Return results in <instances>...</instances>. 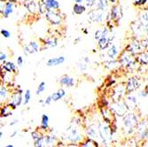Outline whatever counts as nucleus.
I'll list each match as a JSON object with an SVG mask.
<instances>
[{"mask_svg":"<svg viewBox=\"0 0 148 147\" xmlns=\"http://www.w3.org/2000/svg\"><path fill=\"white\" fill-rule=\"evenodd\" d=\"M45 45L47 47H54L57 45V41L56 40H47L45 42Z\"/></svg>","mask_w":148,"mask_h":147,"instance_id":"nucleus-20","label":"nucleus"},{"mask_svg":"<svg viewBox=\"0 0 148 147\" xmlns=\"http://www.w3.org/2000/svg\"><path fill=\"white\" fill-rule=\"evenodd\" d=\"M90 18L93 21L99 22L103 20V11H100L99 12L98 11H92L90 13Z\"/></svg>","mask_w":148,"mask_h":147,"instance_id":"nucleus-4","label":"nucleus"},{"mask_svg":"<svg viewBox=\"0 0 148 147\" xmlns=\"http://www.w3.org/2000/svg\"><path fill=\"white\" fill-rule=\"evenodd\" d=\"M145 93H146V94H148V86L146 87V90H145Z\"/></svg>","mask_w":148,"mask_h":147,"instance_id":"nucleus-34","label":"nucleus"},{"mask_svg":"<svg viewBox=\"0 0 148 147\" xmlns=\"http://www.w3.org/2000/svg\"><path fill=\"white\" fill-rule=\"evenodd\" d=\"M65 90H62V89H60V90H59L57 92H55V93H52V94L51 95V98H52V101H58V100H60V98H62L64 96H65Z\"/></svg>","mask_w":148,"mask_h":147,"instance_id":"nucleus-8","label":"nucleus"},{"mask_svg":"<svg viewBox=\"0 0 148 147\" xmlns=\"http://www.w3.org/2000/svg\"><path fill=\"white\" fill-rule=\"evenodd\" d=\"M117 53H118V51H117V48L114 45H112L110 47V49L108 50V51H107V54H108L110 59H114L117 55Z\"/></svg>","mask_w":148,"mask_h":147,"instance_id":"nucleus-13","label":"nucleus"},{"mask_svg":"<svg viewBox=\"0 0 148 147\" xmlns=\"http://www.w3.org/2000/svg\"><path fill=\"white\" fill-rule=\"evenodd\" d=\"M52 101V98H51V96L50 95L49 97H47V98L45 99V104H46V105H49V104H51V102Z\"/></svg>","mask_w":148,"mask_h":147,"instance_id":"nucleus-27","label":"nucleus"},{"mask_svg":"<svg viewBox=\"0 0 148 147\" xmlns=\"http://www.w3.org/2000/svg\"><path fill=\"white\" fill-rule=\"evenodd\" d=\"M138 86H139V83L137 81V79L136 78H130L128 82V84H127V90H128V91H133L136 89H138Z\"/></svg>","mask_w":148,"mask_h":147,"instance_id":"nucleus-5","label":"nucleus"},{"mask_svg":"<svg viewBox=\"0 0 148 147\" xmlns=\"http://www.w3.org/2000/svg\"><path fill=\"white\" fill-rule=\"evenodd\" d=\"M30 100V91L28 90H26L25 92V100H24V104L27 105Z\"/></svg>","mask_w":148,"mask_h":147,"instance_id":"nucleus-22","label":"nucleus"},{"mask_svg":"<svg viewBox=\"0 0 148 147\" xmlns=\"http://www.w3.org/2000/svg\"><path fill=\"white\" fill-rule=\"evenodd\" d=\"M147 2V0H134V5H143Z\"/></svg>","mask_w":148,"mask_h":147,"instance_id":"nucleus-23","label":"nucleus"},{"mask_svg":"<svg viewBox=\"0 0 148 147\" xmlns=\"http://www.w3.org/2000/svg\"><path fill=\"white\" fill-rule=\"evenodd\" d=\"M108 43H109V40L107 39L106 36H104L99 40V46L101 50H104L108 46Z\"/></svg>","mask_w":148,"mask_h":147,"instance_id":"nucleus-11","label":"nucleus"},{"mask_svg":"<svg viewBox=\"0 0 148 147\" xmlns=\"http://www.w3.org/2000/svg\"><path fill=\"white\" fill-rule=\"evenodd\" d=\"M86 64H87V63H84V62H83L82 64H80V65H79L80 69H81V70H84V69L86 68Z\"/></svg>","mask_w":148,"mask_h":147,"instance_id":"nucleus-28","label":"nucleus"},{"mask_svg":"<svg viewBox=\"0 0 148 147\" xmlns=\"http://www.w3.org/2000/svg\"><path fill=\"white\" fill-rule=\"evenodd\" d=\"M85 10H86L85 6L81 5L80 4H75L74 5V12L75 13V14H77V15L82 14L83 12H85Z\"/></svg>","mask_w":148,"mask_h":147,"instance_id":"nucleus-10","label":"nucleus"},{"mask_svg":"<svg viewBox=\"0 0 148 147\" xmlns=\"http://www.w3.org/2000/svg\"><path fill=\"white\" fill-rule=\"evenodd\" d=\"M45 90V83L44 82H42L40 83L37 87V90H36V95H39L41 94V92H43L44 90Z\"/></svg>","mask_w":148,"mask_h":147,"instance_id":"nucleus-19","label":"nucleus"},{"mask_svg":"<svg viewBox=\"0 0 148 147\" xmlns=\"http://www.w3.org/2000/svg\"><path fill=\"white\" fill-rule=\"evenodd\" d=\"M17 122H18V121H13V122H12V123H11V125H13L14 123H17Z\"/></svg>","mask_w":148,"mask_h":147,"instance_id":"nucleus-33","label":"nucleus"},{"mask_svg":"<svg viewBox=\"0 0 148 147\" xmlns=\"http://www.w3.org/2000/svg\"><path fill=\"white\" fill-rule=\"evenodd\" d=\"M118 11H119V8L118 7H114L112 9V11H111V18L112 19H114V20L119 19V17H118V14H119Z\"/></svg>","mask_w":148,"mask_h":147,"instance_id":"nucleus-18","label":"nucleus"},{"mask_svg":"<svg viewBox=\"0 0 148 147\" xmlns=\"http://www.w3.org/2000/svg\"><path fill=\"white\" fill-rule=\"evenodd\" d=\"M143 18H144L146 21H148V13H147V12L145 13V14L143 15Z\"/></svg>","mask_w":148,"mask_h":147,"instance_id":"nucleus-31","label":"nucleus"},{"mask_svg":"<svg viewBox=\"0 0 148 147\" xmlns=\"http://www.w3.org/2000/svg\"><path fill=\"white\" fill-rule=\"evenodd\" d=\"M45 17L47 18V20L54 25H59L61 22V18L60 16L56 13L55 12H53L52 10H49L45 12Z\"/></svg>","mask_w":148,"mask_h":147,"instance_id":"nucleus-1","label":"nucleus"},{"mask_svg":"<svg viewBox=\"0 0 148 147\" xmlns=\"http://www.w3.org/2000/svg\"><path fill=\"white\" fill-rule=\"evenodd\" d=\"M4 69L7 72H13L15 71V65L12 62H7L4 65Z\"/></svg>","mask_w":148,"mask_h":147,"instance_id":"nucleus-15","label":"nucleus"},{"mask_svg":"<svg viewBox=\"0 0 148 147\" xmlns=\"http://www.w3.org/2000/svg\"><path fill=\"white\" fill-rule=\"evenodd\" d=\"M12 10H13V5L12 3L11 2H7L6 5H5V11L3 12V14L5 18H7L11 13L12 12Z\"/></svg>","mask_w":148,"mask_h":147,"instance_id":"nucleus-9","label":"nucleus"},{"mask_svg":"<svg viewBox=\"0 0 148 147\" xmlns=\"http://www.w3.org/2000/svg\"><path fill=\"white\" fill-rule=\"evenodd\" d=\"M106 33H107V29H99V30H97V31H96V33H95V39H96V40H98V41H99V40L100 38H102V37L106 36Z\"/></svg>","mask_w":148,"mask_h":147,"instance_id":"nucleus-14","label":"nucleus"},{"mask_svg":"<svg viewBox=\"0 0 148 147\" xmlns=\"http://www.w3.org/2000/svg\"><path fill=\"white\" fill-rule=\"evenodd\" d=\"M1 34H2L5 38H8V37H10V36H11V33H10L8 30H6V29H2V30H1Z\"/></svg>","mask_w":148,"mask_h":147,"instance_id":"nucleus-24","label":"nucleus"},{"mask_svg":"<svg viewBox=\"0 0 148 147\" xmlns=\"http://www.w3.org/2000/svg\"><path fill=\"white\" fill-rule=\"evenodd\" d=\"M139 62L142 64H147L148 63V53H142L139 56Z\"/></svg>","mask_w":148,"mask_h":147,"instance_id":"nucleus-16","label":"nucleus"},{"mask_svg":"<svg viewBox=\"0 0 148 147\" xmlns=\"http://www.w3.org/2000/svg\"><path fill=\"white\" fill-rule=\"evenodd\" d=\"M48 122H49V117L46 114H43V116H42V127L44 129H46L48 127Z\"/></svg>","mask_w":148,"mask_h":147,"instance_id":"nucleus-17","label":"nucleus"},{"mask_svg":"<svg viewBox=\"0 0 148 147\" xmlns=\"http://www.w3.org/2000/svg\"><path fill=\"white\" fill-rule=\"evenodd\" d=\"M5 59H6V55H5V54H4L3 52H1V55H0V60L3 61V60H5Z\"/></svg>","mask_w":148,"mask_h":147,"instance_id":"nucleus-30","label":"nucleus"},{"mask_svg":"<svg viewBox=\"0 0 148 147\" xmlns=\"http://www.w3.org/2000/svg\"><path fill=\"white\" fill-rule=\"evenodd\" d=\"M73 1L75 2L76 4H81V3L83 2V0H73Z\"/></svg>","mask_w":148,"mask_h":147,"instance_id":"nucleus-32","label":"nucleus"},{"mask_svg":"<svg viewBox=\"0 0 148 147\" xmlns=\"http://www.w3.org/2000/svg\"><path fill=\"white\" fill-rule=\"evenodd\" d=\"M39 50V46L36 42H31L25 47V51L27 53H35L37 52Z\"/></svg>","mask_w":148,"mask_h":147,"instance_id":"nucleus-6","label":"nucleus"},{"mask_svg":"<svg viewBox=\"0 0 148 147\" xmlns=\"http://www.w3.org/2000/svg\"><path fill=\"white\" fill-rule=\"evenodd\" d=\"M17 63H18V65L19 66H21L22 64H23V59H22V57H18V59H17Z\"/></svg>","mask_w":148,"mask_h":147,"instance_id":"nucleus-29","label":"nucleus"},{"mask_svg":"<svg viewBox=\"0 0 148 147\" xmlns=\"http://www.w3.org/2000/svg\"><path fill=\"white\" fill-rule=\"evenodd\" d=\"M65 61V58L63 56H60V57H57V58H51L47 62H46V65L48 66H59L62 63H64Z\"/></svg>","mask_w":148,"mask_h":147,"instance_id":"nucleus-2","label":"nucleus"},{"mask_svg":"<svg viewBox=\"0 0 148 147\" xmlns=\"http://www.w3.org/2000/svg\"><path fill=\"white\" fill-rule=\"evenodd\" d=\"M60 84L66 85V87H72V86H74V84H75L74 79L71 78V77H69V76H68V75H64V76H62V77L60 78Z\"/></svg>","mask_w":148,"mask_h":147,"instance_id":"nucleus-3","label":"nucleus"},{"mask_svg":"<svg viewBox=\"0 0 148 147\" xmlns=\"http://www.w3.org/2000/svg\"><path fill=\"white\" fill-rule=\"evenodd\" d=\"M106 6V1H104V0H99L98 2V9L99 10H101L103 11Z\"/></svg>","mask_w":148,"mask_h":147,"instance_id":"nucleus-21","label":"nucleus"},{"mask_svg":"<svg viewBox=\"0 0 148 147\" xmlns=\"http://www.w3.org/2000/svg\"><path fill=\"white\" fill-rule=\"evenodd\" d=\"M25 5H26V7L28 8V10L29 11H30L31 12H36V4H35V2L34 1H31V0H29L28 2H26L25 3Z\"/></svg>","mask_w":148,"mask_h":147,"instance_id":"nucleus-12","label":"nucleus"},{"mask_svg":"<svg viewBox=\"0 0 148 147\" xmlns=\"http://www.w3.org/2000/svg\"><path fill=\"white\" fill-rule=\"evenodd\" d=\"M48 11L49 10H52V9H59L60 7V4L58 3V1L56 0H45V1Z\"/></svg>","mask_w":148,"mask_h":147,"instance_id":"nucleus-7","label":"nucleus"},{"mask_svg":"<svg viewBox=\"0 0 148 147\" xmlns=\"http://www.w3.org/2000/svg\"><path fill=\"white\" fill-rule=\"evenodd\" d=\"M96 0H86V4L88 6H92L94 4H95Z\"/></svg>","mask_w":148,"mask_h":147,"instance_id":"nucleus-26","label":"nucleus"},{"mask_svg":"<svg viewBox=\"0 0 148 147\" xmlns=\"http://www.w3.org/2000/svg\"><path fill=\"white\" fill-rule=\"evenodd\" d=\"M5 147H13V145H12V144H9V145H7V146H5Z\"/></svg>","mask_w":148,"mask_h":147,"instance_id":"nucleus-35","label":"nucleus"},{"mask_svg":"<svg viewBox=\"0 0 148 147\" xmlns=\"http://www.w3.org/2000/svg\"><path fill=\"white\" fill-rule=\"evenodd\" d=\"M6 96V89L5 87H1V98H5Z\"/></svg>","mask_w":148,"mask_h":147,"instance_id":"nucleus-25","label":"nucleus"}]
</instances>
